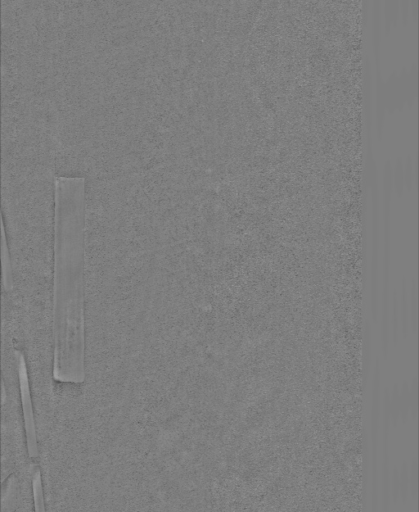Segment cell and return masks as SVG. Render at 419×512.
I'll return each mask as SVG.
<instances>
[{"mask_svg":"<svg viewBox=\"0 0 419 512\" xmlns=\"http://www.w3.org/2000/svg\"><path fill=\"white\" fill-rule=\"evenodd\" d=\"M84 180H56V266L54 370L64 376L83 373L82 216Z\"/></svg>","mask_w":419,"mask_h":512,"instance_id":"cell-1","label":"cell"},{"mask_svg":"<svg viewBox=\"0 0 419 512\" xmlns=\"http://www.w3.org/2000/svg\"><path fill=\"white\" fill-rule=\"evenodd\" d=\"M371 329L366 323L365 326V334H364V343H363V370H364V380H367L369 363H370V351H371Z\"/></svg>","mask_w":419,"mask_h":512,"instance_id":"cell-2","label":"cell"},{"mask_svg":"<svg viewBox=\"0 0 419 512\" xmlns=\"http://www.w3.org/2000/svg\"><path fill=\"white\" fill-rule=\"evenodd\" d=\"M401 314H402V322H403V332L406 336L407 329H408V308H407V293H406V285L403 284V292H402V299H401Z\"/></svg>","mask_w":419,"mask_h":512,"instance_id":"cell-3","label":"cell"},{"mask_svg":"<svg viewBox=\"0 0 419 512\" xmlns=\"http://www.w3.org/2000/svg\"><path fill=\"white\" fill-rule=\"evenodd\" d=\"M397 299L396 295L393 297V317H392V324H393V338L394 341H397V335H398V320H397Z\"/></svg>","mask_w":419,"mask_h":512,"instance_id":"cell-4","label":"cell"},{"mask_svg":"<svg viewBox=\"0 0 419 512\" xmlns=\"http://www.w3.org/2000/svg\"><path fill=\"white\" fill-rule=\"evenodd\" d=\"M411 307H412V325L413 331H416V285L415 283L412 286V294H411Z\"/></svg>","mask_w":419,"mask_h":512,"instance_id":"cell-5","label":"cell"}]
</instances>
